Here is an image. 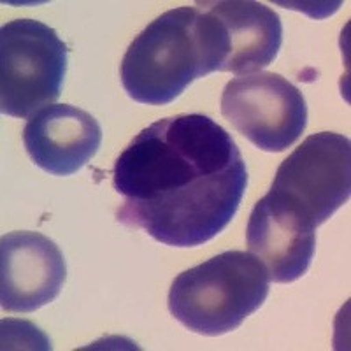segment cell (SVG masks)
I'll return each mask as SVG.
<instances>
[{
	"mask_svg": "<svg viewBox=\"0 0 351 351\" xmlns=\"http://www.w3.org/2000/svg\"><path fill=\"white\" fill-rule=\"evenodd\" d=\"M202 5L223 25L228 55L221 72L246 76L276 60L283 43V23L274 9L252 0H219Z\"/></svg>",
	"mask_w": 351,
	"mask_h": 351,
	"instance_id": "cell-10",
	"label": "cell"
},
{
	"mask_svg": "<svg viewBox=\"0 0 351 351\" xmlns=\"http://www.w3.org/2000/svg\"><path fill=\"white\" fill-rule=\"evenodd\" d=\"M271 278L250 252H225L174 278L169 290L171 315L188 330L208 337L234 332L258 311Z\"/></svg>",
	"mask_w": 351,
	"mask_h": 351,
	"instance_id": "cell-3",
	"label": "cell"
},
{
	"mask_svg": "<svg viewBox=\"0 0 351 351\" xmlns=\"http://www.w3.org/2000/svg\"><path fill=\"white\" fill-rule=\"evenodd\" d=\"M269 192L315 227L350 200L351 144L346 136L319 132L280 165Z\"/></svg>",
	"mask_w": 351,
	"mask_h": 351,
	"instance_id": "cell-5",
	"label": "cell"
},
{
	"mask_svg": "<svg viewBox=\"0 0 351 351\" xmlns=\"http://www.w3.org/2000/svg\"><path fill=\"white\" fill-rule=\"evenodd\" d=\"M102 128L90 112L71 104H51L30 116L23 144L34 164L53 176H72L99 152Z\"/></svg>",
	"mask_w": 351,
	"mask_h": 351,
	"instance_id": "cell-9",
	"label": "cell"
},
{
	"mask_svg": "<svg viewBox=\"0 0 351 351\" xmlns=\"http://www.w3.org/2000/svg\"><path fill=\"white\" fill-rule=\"evenodd\" d=\"M116 219L174 247L215 239L236 216L247 169L236 141L204 114L164 118L130 141L112 167Z\"/></svg>",
	"mask_w": 351,
	"mask_h": 351,
	"instance_id": "cell-1",
	"label": "cell"
},
{
	"mask_svg": "<svg viewBox=\"0 0 351 351\" xmlns=\"http://www.w3.org/2000/svg\"><path fill=\"white\" fill-rule=\"evenodd\" d=\"M67 278L60 247L39 232H11L0 241V306L32 313L58 297Z\"/></svg>",
	"mask_w": 351,
	"mask_h": 351,
	"instance_id": "cell-7",
	"label": "cell"
},
{
	"mask_svg": "<svg viewBox=\"0 0 351 351\" xmlns=\"http://www.w3.org/2000/svg\"><path fill=\"white\" fill-rule=\"evenodd\" d=\"M67 46L48 25L12 20L0 30V111L30 118L62 93Z\"/></svg>",
	"mask_w": 351,
	"mask_h": 351,
	"instance_id": "cell-4",
	"label": "cell"
},
{
	"mask_svg": "<svg viewBox=\"0 0 351 351\" xmlns=\"http://www.w3.org/2000/svg\"><path fill=\"white\" fill-rule=\"evenodd\" d=\"M246 243L250 253L267 269L271 281L293 283L309 271L316 250V227L269 192L250 215Z\"/></svg>",
	"mask_w": 351,
	"mask_h": 351,
	"instance_id": "cell-8",
	"label": "cell"
},
{
	"mask_svg": "<svg viewBox=\"0 0 351 351\" xmlns=\"http://www.w3.org/2000/svg\"><path fill=\"white\" fill-rule=\"evenodd\" d=\"M225 120L258 149L281 153L307 127L302 92L276 72H255L228 81L221 93Z\"/></svg>",
	"mask_w": 351,
	"mask_h": 351,
	"instance_id": "cell-6",
	"label": "cell"
},
{
	"mask_svg": "<svg viewBox=\"0 0 351 351\" xmlns=\"http://www.w3.org/2000/svg\"><path fill=\"white\" fill-rule=\"evenodd\" d=\"M228 55L223 25L209 9L164 12L132 40L120 65L125 92L144 106H167L190 84L221 72Z\"/></svg>",
	"mask_w": 351,
	"mask_h": 351,
	"instance_id": "cell-2",
	"label": "cell"
}]
</instances>
